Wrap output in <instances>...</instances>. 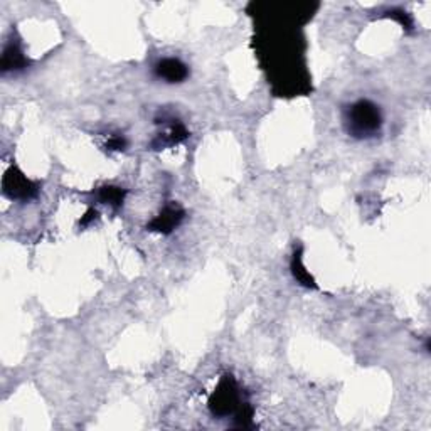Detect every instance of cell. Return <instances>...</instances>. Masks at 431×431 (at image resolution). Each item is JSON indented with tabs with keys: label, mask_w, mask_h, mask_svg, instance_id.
Wrapping results in <instances>:
<instances>
[{
	"label": "cell",
	"mask_w": 431,
	"mask_h": 431,
	"mask_svg": "<svg viewBox=\"0 0 431 431\" xmlns=\"http://www.w3.org/2000/svg\"><path fill=\"white\" fill-rule=\"evenodd\" d=\"M383 118L379 108L368 100H359L346 113L347 132L355 138H369L379 134Z\"/></svg>",
	"instance_id": "cell-1"
},
{
	"label": "cell",
	"mask_w": 431,
	"mask_h": 431,
	"mask_svg": "<svg viewBox=\"0 0 431 431\" xmlns=\"http://www.w3.org/2000/svg\"><path fill=\"white\" fill-rule=\"evenodd\" d=\"M3 194L10 199H31L37 194V185L31 182L22 172H19L16 167H10L6 172L2 180Z\"/></svg>",
	"instance_id": "cell-2"
},
{
	"label": "cell",
	"mask_w": 431,
	"mask_h": 431,
	"mask_svg": "<svg viewBox=\"0 0 431 431\" xmlns=\"http://www.w3.org/2000/svg\"><path fill=\"white\" fill-rule=\"evenodd\" d=\"M209 406L214 414L218 416H228L231 414L238 408V392L236 386L231 376H224V379L219 384L218 391L214 392L213 398L209 401Z\"/></svg>",
	"instance_id": "cell-3"
},
{
	"label": "cell",
	"mask_w": 431,
	"mask_h": 431,
	"mask_svg": "<svg viewBox=\"0 0 431 431\" xmlns=\"http://www.w3.org/2000/svg\"><path fill=\"white\" fill-rule=\"evenodd\" d=\"M155 74L167 83H182L189 76L187 66L179 59L165 58L157 63L155 66Z\"/></svg>",
	"instance_id": "cell-4"
},
{
	"label": "cell",
	"mask_w": 431,
	"mask_h": 431,
	"mask_svg": "<svg viewBox=\"0 0 431 431\" xmlns=\"http://www.w3.org/2000/svg\"><path fill=\"white\" fill-rule=\"evenodd\" d=\"M184 218V211H180L177 206H169L162 211L160 216L154 219L150 222L149 228L152 231H160V233H170Z\"/></svg>",
	"instance_id": "cell-5"
},
{
	"label": "cell",
	"mask_w": 431,
	"mask_h": 431,
	"mask_svg": "<svg viewBox=\"0 0 431 431\" xmlns=\"http://www.w3.org/2000/svg\"><path fill=\"white\" fill-rule=\"evenodd\" d=\"M25 64V58L22 54V51L14 44H9L3 51L2 56V71L7 73V71H14V70H21Z\"/></svg>",
	"instance_id": "cell-6"
},
{
	"label": "cell",
	"mask_w": 431,
	"mask_h": 431,
	"mask_svg": "<svg viewBox=\"0 0 431 431\" xmlns=\"http://www.w3.org/2000/svg\"><path fill=\"white\" fill-rule=\"evenodd\" d=\"M292 271H293V277L298 280V282L302 283V285L305 286H315V283H313V278L310 277V273L307 270H305L304 263H302V258H300V253H295L293 256V262H292Z\"/></svg>",
	"instance_id": "cell-7"
},
{
	"label": "cell",
	"mask_w": 431,
	"mask_h": 431,
	"mask_svg": "<svg viewBox=\"0 0 431 431\" xmlns=\"http://www.w3.org/2000/svg\"><path fill=\"white\" fill-rule=\"evenodd\" d=\"M125 192L118 187H103L100 192V199L105 204H113V206H120V202L123 200Z\"/></svg>",
	"instance_id": "cell-8"
},
{
	"label": "cell",
	"mask_w": 431,
	"mask_h": 431,
	"mask_svg": "<svg viewBox=\"0 0 431 431\" xmlns=\"http://www.w3.org/2000/svg\"><path fill=\"white\" fill-rule=\"evenodd\" d=\"M108 147L112 150H123V147H125V140L122 138V137H116V138H113L112 142H108Z\"/></svg>",
	"instance_id": "cell-9"
}]
</instances>
